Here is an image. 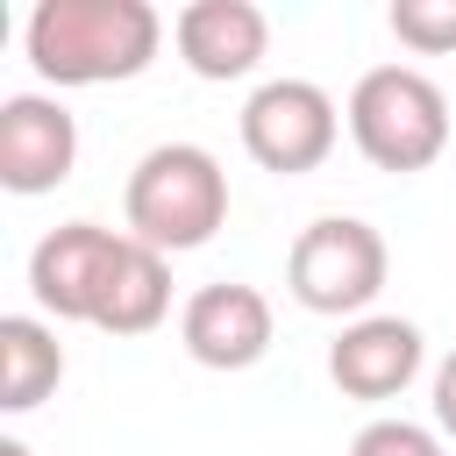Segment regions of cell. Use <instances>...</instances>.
<instances>
[{
  "label": "cell",
  "mask_w": 456,
  "mask_h": 456,
  "mask_svg": "<svg viewBox=\"0 0 456 456\" xmlns=\"http://www.w3.org/2000/svg\"><path fill=\"white\" fill-rule=\"evenodd\" d=\"M385 21L413 57H449L456 50V0H392Z\"/></svg>",
  "instance_id": "cell-13"
},
{
  "label": "cell",
  "mask_w": 456,
  "mask_h": 456,
  "mask_svg": "<svg viewBox=\"0 0 456 456\" xmlns=\"http://www.w3.org/2000/svg\"><path fill=\"white\" fill-rule=\"evenodd\" d=\"M121 256V235L100 228V221H64L50 228L36 249H28V292L50 321H86L93 328V306H100V285Z\"/></svg>",
  "instance_id": "cell-8"
},
{
  "label": "cell",
  "mask_w": 456,
  "mask_h": 456,
  "mask_svg": "<svg viewBox=\"0 0 456 456\" xmlns=\"http://www.w3.org/2000/svg\"><path fill=\"white\" fill-rule=\"evenodd\" d=\"M21 50L50 86H121L157 64L164 14L150 0H36Z\"/></svg>",
  "instance_id": "cell-1"
},
{
  "label": "cell",
  "mask_w": 456,
  "mask_h": 456,
  "mask_svg": "<svg viewBox=\"0 0 456 456\" xmlns=\"http://www.w3.org/2000/svg\"><path fill=\"white\" fill-rule=\"evenodd\" d=\"M171 314V256L121 235V256L100 285V306H93V328L100 335H150L157 321Z\"/></svg>",
  "instance_id": "cell-11"
},
{
  "label": "cell",
  "mask_w": 456,
  "mask_h": 456,
  "mask_svg": "<svg viewBox=\"0 0 456 456\" xmlns=\"http://www.w3.org/2000/svg\"><path fill=\"white\" fill-rule=\"evenodd\" d=\"M349 456H442V435H435V428H420V420H399V413H385V420L356 428Z\"/></svg>",
  "instance_id": "cell-14"
},
{
  "label": "cell",
  "mask_w": 456,
  "mask_h": 456,
  "mask_svg": "<svg viewBox=\"0 0 456 456\" xmlns=\"http://www.w3.org/2000/svg\"><path fill=\"white\" fill-rule=\"evenodd\" d=\"M385 278H392V249L356 214H321L285 249V292L306 314H328V321H363L378 306Z\"/></svg>",
  "instance_id": "cell-4"
},
{
  "label": "cell",
  "mask_w": 456,
  "mask_h": 456,
  "mask_svg": "<svg viewBox=\"0 0 456 456\" xmlns=\"http://www.w3.org/2000/svg\"><path fill=\"white\" fill-rule=\"evenodd\" d=\"M349 142L363 150V164L378 171H428L442 150H449V93L413 71V64H370L356 86H349Z\"/></svg>",
  "instance_id": "cell-3"
},
{
  "label": "cell",
  "mask_w": 456,
  "mask_h": 456,
  "mask_svg": "<svg viewBox=\"0 0 456 456\" xmlns=\"http://www.w3.org/2000/svg\"><path fill=\"white\" fill-rule=\"evenodd\" d=\"M435 435L456 442V349L435 363Z\"/></svg>",
  "instance_id": "cell-15"
},
{
  "label": "cell",
  "mask_w": 456,
  "mask_h": 456,
  "mask_svg": "<svg viewBox=\"0 0 456 456\" xmlns=\"http://www.w3.org/2000/svg\"><path fill=\"white\" fill-rule=\"evenodd\" d=\"M428 363V342L413 321L399 314H363V321H342V335L328 342V378L349 392V399H399Z\"/></svg>",
  "instance_id": "cell-10"
},
{
  "label": "cell",
  "mask_w": 456,
  "mask_h": 456,
  "mask_svg": "<svg viewBox=\"0 0 456 456\" xmlns=\"http://www.w3.org/2000/svg\"><path fill=\"white\" fill-rule=\"evenodd\" d=\"M64 385V342L36 314H0V413H28Z\"/></svg>",
  "instance_id": "cell-12"
},
{
  "label": "cell",
  "mask_w": 456,
  "mask_h": 456,
  "mask_svg": "<svg viewBox=\"0 0 456 456\" xmlns=\"http://www.w3.org/2000/svg\"><path fill=\"white\" fill-rule=\"evenodd\" d=\"M271 335H278L271 299H264L256 285H242V278L200 285V292L185 299V314H178V342H185V356L207 363V370H249V363H264V356H271Z\"/></svg>",
  "instance_id": "cell-7"
},
{
  "label": "cell",
  "mask_w": 456,
  "mask_h": 456,
  "mask_svg": "<svg viewBox=\"0 0 456 456\" xmlns=\"http://www.w3.org/2000/svg\"><path fill=\"white\" fill-rule=\"evenodd\" d=\"M335 142H342V107L314 78H264L242 100V150H249V164H264L278 178L321 171L335 157Z\"/></svg>",
  "instance_id": "cell-5"
},
{
  "label": "cell",
  "mask_w": 456,
  "mask_h": 456,
  "mask_svg": "<svg viewBox=\"0 0 456 456\" xmlns=\"http://www.w3.org/2000/svg\"><path fill=\"white\" fill-rule=\"evenodd\" d=\"M0 456H36V449H28L21 435H0Z\"/></svg>",
  "instance_id": "cell-16"
},
{
  "label": "cell",
  "mask_w": 456,
  "mask_h": 456,
  "mask_svg": "<svg viewBox=\"0 0 456 456\" xmlns=\"http://www.w3.org/2000/svg\"><path fill=\"white\" fill-rule=\"evenodd\" d=\"M171 43H178V64L192 78H249L271 50V21L256 0H185L171 14Z\"/></svg>",
  "instance_id": "cell-9"
},
{
  "label": "cell",
  "mask_w": 456,
  "mask_h": 456,
  "mask_svg": "<svg viewBox=\"0 0 456 456\" xmlns=\"http://www.w3.org/2000/svg\"><path fill=\"white\" fill-rule=\"evenodd\" d=\"M121 214H128V235L150 242V249H164V256L200 249L228 221V171L200 142H157V150L135 157Z\"/></svg>",
  "instance_id": "cell-2"
},
{
  "label": "cell",
  "mask_w": 456,
  "mask_h": 456,
  "mask_svg": "<svg viewBox=\"0 0 456 456\" xmlns=\"http://www.w3.org/2000/svg\"><path fill=\"white\" fill-rule=\"evenodd\" d=\"M78 171V121L50 93H7L0 100V185L36 200L57 192Z\"/></svg>",
  "instance_id": "cell-6"
}]
</instances>
